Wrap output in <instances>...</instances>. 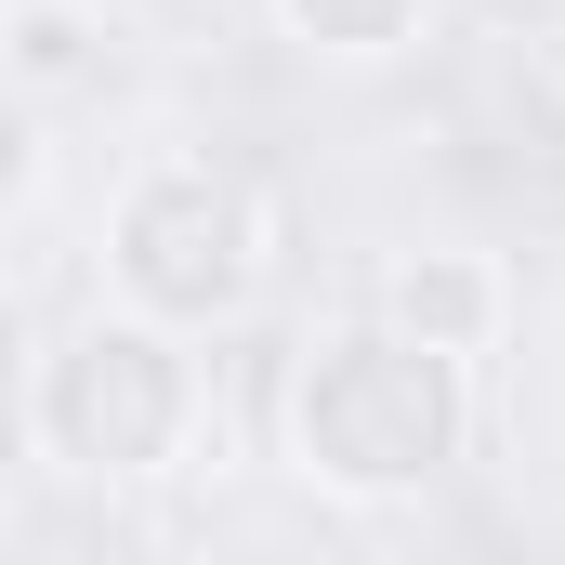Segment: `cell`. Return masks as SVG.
Instances as JSON below:
<instances>
[{
	"label": "cell",
	"instance_id": "cell-1",
	"mask_svg": "<svg viewBox=\"0 0 565 565\" xmlns=\"http://www.w3.org/2000/svg\"><path fill=\"white\" fill-rule=\"evenodd\" d=\"M460 434H473L460 355L422 342V329H395V316L329 329V342L302 355V382H289V447H302V473H329V487H355V500L434 487V473L460 460Z\"/></svg>",
	"mask_w": 565,
	"mask_h": 565
},
{
	"label": "cell",
	"instance_id": "cell-2",
	"mask_svg": "<svg viewBox=\"0 0 565 565\" xmlns=\"http://www.w3.org/2000/svg\"><path fill=\"white\" fill-rule=\"evenodd\" d=\"M198 422V369H184V329L171 316H93V329H66L53 355H40V447L66 460V473H93V487H132L158 473L171 447Z\"/></svg>",
	"mask_w": 565,
	"mask_h": 565
},
{
	"label": "cell",
	"instance_id": "cell-3",
	"mask_svg": "<svg viewBox=\"0 0 565 565\" xmlns=\"http://www.w3.org/2000/svg\"><path fill=\"white\" fill-rule=\"evenodd\" d=\"M106 264H119V302L171 316V329H224V316L264 289V211H250L237 171L171 158V171H145L132 198H119Z\"/></svg>",
	"mask_w": 565,
	"mask_h": 565
},
{
	"label": "cell",
	"instance_id": "cell-4",
	"mask_svg": "<svg viewBox=\"0 0 565 565\" xmlns=\"http://www.w3.org/2000/svg\"><path fill=\"white\" fill-rule=\"evenodd\" d=\"M382 316L422 329V342H447V355H487V329H500V277H487L473 250H408V264L382 277Z\"/></svg>",
	"mask_w": 565,
	"mask_h": 565
},
{
	"label": "cell",
	"instance_id": "cell-5",
	"mask_svg": "<svg viewBox=\"0 0 565 565\" xmlns=\"http://www.w3.org/2000/svg\"><path fill=\"white\" fill-rule=\"evenodd\" d=\"M277 13H289V40H302V53H355V66H369V53H395V40L422 26V0H277Z\"/></svg>",
	"mask_w": 565,
	"mask_h": 565
},
{
	"label": "cell",
	"instance_id": "cell-6",
	"mask_svg": "<svg viewBox=\"0 0 565 565\" xmlns=\"http://www.w3.org/2000/svg\"><path fill=\"white\" fill-rule=\"evenodd\" d=\"M79 66V26L66 13H26V79H66Z\"/></svg>",
	"mask_w": 565,
	"mask_h": 565
}]
</instances>
